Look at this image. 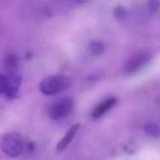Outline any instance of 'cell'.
I'll return each mask as SVG.
<instances>
[{
    "label": "cell",
    "instance_id": "obj_9",
    "mask_svg": "<svg viewBox=\"0 0 160 160\" xmlns=\"http://www.w3.org/2000/svg\"><path fill=\"white\" fill-rule=\"evenodd\" d=\"M89 48L91 51V53L93 54H101L104 51V45L103 43L99 42V41H93L89 44Z\"/></svg>",
    "mask_w": 160,
    "mask_h": 160
},
{
    "label": "cell",
    "instance_id": "obj_12",
    "mask_svg": "<svg viewBox=\"0 0 160 160\" xmlns=\"http://www.w3.org/2000/svg\"><path fill=\"white\" fill-rule=\"evenodd\" d=\"M149 5H150L151 9H153V10L158 9V7H159V2H150Z\"/></svg>",
    "mask_w": 160,
    "mask_h": 160
},
{
    "label": "cell",
    "instance_id": "obj_11",
    "mask_svg": "<svg viewBox=\"0 0 160 160\" xmlns=\"http://www.w3.org/2000/svg\"><path fill=\"white\" fill-rule=\"evenodd\" d=\"M115 14H116V17L118 18H124L125 17V10H124V8H116V10H115Z\"/></svg>",
    "mask_w": 160,
    "mask_h": 160
},
{
    "label": "cell",
    "instance_id": "obj_5",
    "mask_svg": "<svg viewBox=\"0 0 160 160\" xmlns=\"http://www.w3.org/2000/svg\"><path fill=\"white\" fill-rule=\"evenodd\" d=\"M8 90H7V98L14 99L18 96L19 89L21 86V76L18 73V70L8 71Z\"/></svg>",
    "mask_w": 160,
    "mask_h": 160
},
{
    "label": "cell",
    "instance_id": "obj_6",
    "mask_svg": "<svg viewBox=\"0 0 160 160\" xmlns=\"http://www.w3.org/2000/svg\"><path fill=\"white\" fill-rule=\"evenodd\" d=\"M116 102H118V99L114 98V97L102 101V102L99 103L93 109V111H92V118H101V116H103L108 111H110V110L116 104Z\"/></svg>",
    "mask_w": 160,
    "mask_h": 160
},
{
    "label": "cell",
    "instance_id": "obj_3",
    "mask_svg": "<svg viewBox=\"0 0 160 160\" xmlns=\"http://www.w3.org/2000/svg\"><path fill=\"white\" fill-rule=\"evenodd\" d=\"M152 59V54L148 51H140L134 54L126 62L124 66V72L126 75H134L142 70Z\"/></svg>",
    "mask_w": 160,
    "mask_h": 160
},
{
    "label": "cell",
    "instance_id": "obj_13",
    "mask_svg": "<svg viewBox=\"0 0 160 160\" xmlns=\"http://www.w3.org/2000/svg\"><path fill=\"white\" fill-rule=\"evenodd\" d=\"M156 107H157V109H158V111L160 112V97L157 99V101H156Z\"/></svg>",
    "mask_w": 160,
    "mask_h": 160
},
{
    "label": "cell",
    "instance_id": "obj_7",
    "mask_svg": "<svg viewBox=\"0 0 160 160\" xmlns=\"http://www.w3.org/2000/svg\"><path fill=\"white\" fill-rule=\"evenodd\" d=\"M79 128H80L79 123L72 125V126H71L70 128L66 132V134L64 135V137H62V139L58 142L57 146H56V150H57V151H62V150H64V149L66 148V147L68 146L71 142H72L73 137L76 136L77 132L79 131Z\"/></svg>",
    "mask_w": 160,
    "mask_h": 160
},
{
    "label": "cell",
    "instance_id": "obj_8",
    "mask_svg": "<svg viewBox=\"0 0 160 160\" xmlns=\"http://www.w3.org/2000/svg\"><path fill=\"white\" fill-rule=\"evenodd\" d=\"M144 131L150 137H159L160 136V127L156 123H147L144 127Z\"/></svg>",
    "mask_w": 160,
    "mask_h": 160
},
{
    "label": "cell",
    "instance_id": "obj_1",
    "mask_svg": "<svg viewBox=\"0 0 160 160\" xmlns=\"http://www.w3.org/2000/svg\"><path fill=\"white\" fill-rule=\"evenodd\" d=\"M0 146L7 156L11 158H18L22 155L27 145H25L24 139L21 136V134L17 133V132H10L2 136Z\"/></svg>",
    "mask_w": 160,
    "mask_h": 160
},
{
    "label": "cell",
    "instance_id": "obj_2",
    "mask_svg": "<svg viewBox=\"0 0 160 160\" xmlns=\"http://www.w3.org/2000/svg\"><path fill=\"white\" fill-rule=\"evenodd\" d=\"M70 86L71 79L69 77L64 75H54L41 81L40 90L45 96H53L68 89Z\"/></svg>",
    "mask_w": 160,
    "mask_h": 160
},
{
    "label": "cell",
    "instance_id": "obj_4",
    "mask_svg": "<svg viewBox=\"0 0 160 160\" xmlns=\"http://www.w3.org/2000/svg\"><path fill=\"white\" fill-rule=\"evenodd\" d=\"M73 109V101L70 98H64L56 101L49 108L48 115L52 120H62L66 118Z\"/></svg>",
    "mask_w": 160,
    "mask_h": 160
},
{
    "label": "cell",
    "instance_id": "obj_10",
    "mask_svg": "<svg viewBox=\"0 0 160 160\" xmlns=\"http://www.w3.org/2000/svg\"><path fill=\"white\" fill-rule=\"evenodd\" d=\"M8 90V78L7 76L0 75V94L7 93Z\"/></svg>",
    "mask_w": 160,
    "mask_h": 160
}]
</instances>
